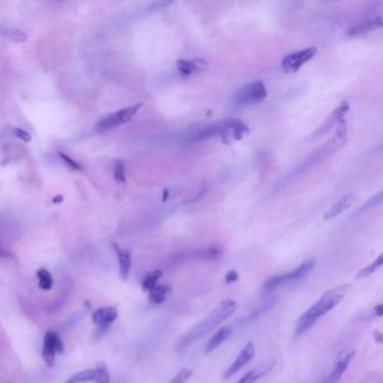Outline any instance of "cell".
<instances>
[{"label":"cell","instance_id":"6da1fadb","mask_svg":"<svg viewBox=\"0 0 383 383\" xmlns=\"http://www.w3.org/2000/svg\"><path fill=\"white\" fill-rule=\"evenodd\" d=\"M236 306V302L231 299L222 300L217 307L208 313L205 318L202 319V322L195 325L190 331L187 332L181 339H179L176 345V351L181 353L184 350H187L191 344L199 341L211 331H214L217 326H220L224 320L235 313Z\"/></svg>","mask_w":383,"mask_h":383},{"label":"cell","instance_id":"7a4b0ae2","mask_svg":"<svg viewBox=\"0 0 383 383\" xmlns=\"http://www.w3.org/2000/svg\"><path fill=\"white\" fill-rule=\"evenodd\" d=\"M350 290H351V286L341 284L326 291L322 298L319 299L316 304H313L306 313H302L298 319V324L295 328V336H300L306 333L309 328L313 327L320 317L325 316L326 313L336 307L337 304H341L343 299L345 298V295L350 293Z\"/></svg>","mask_w":383,"mask_h":383},{"label":"cell","instance_id":"3957f363","mask_svg":"<svg viewBox=\"0 0 383 383\" xmlns=\"http://www.w3.org/2000/svg\"><path fill=\"white\" fill-rule=\"evenodd\" d=\"M266 96H268V92H266L263 82H251L237 91L233 98V104L236 107H247V106L256 105V104L263 101Z\"/></svg>","mask_w":383,"mask_h":383},{"label":"cell","instance_id":"277c9868","mask_svg":"<svg viewBox=\"0 0 383 383\" xmlns=\"http://www.w3.org/2000/svg\"><path fill=\"white\" fill-rule=\"evenodd\" d=\"M142 106H143L142 103L135 104V105L129 106L126 108L115 111L113 114L107 115L106 117L97 123V131L100 133L107 132L109 129H114L118 126L129 123V120L138 114V111H140Z\"/></svg>","mask_w":383,"mask_h":383},{"label":"cell","instance_id":"5b68a950","mask_svg":"<svg viewBox=\"0 0 383 383\" xmlns=\"http://www.w3.org/2000/svg\"><path fill=\"white\" fill-rule=\"evenodd\" d=\"M313 266H315V260H308L300 264L298 268H295L293 271H290V272L275 275L270 280L266 281V284H264V290L270 291V290L279 287L281 284H287V282H291V281L300 280L313 269Z\"/></svg>","mask_w":383,"mask_h":383},{"label":"cell","instance_id":"8992f818","mask_svg":"<svg viewBox=\"0 0 383 383\" xmlns=\"http://www.w3.org/2000/svg\"><path fill=\"white\" fill-rule=\"evenodd\" d=\"M65 352V344L56 331H47L43 339L42 359L47 366H53L56 362V354Z\"/></svg>","mask_w":383,"mask_h":383},{"label":"cell","instance_id":"52a82bcc","mask_svg":"<svg viewBox=\"0 0 383 383\" xmlns=\"http://www.w3.org/2000/svg\"><path fill=\"white\" fill-rule=\"evenodd\" d=\"M250 132L249 126L240 120H227L220 123V136L226 144L240 140Z\"/></svg>","mask_w":383,"mask_h":383},{"label":"cell","instance_id":"ba28073f","mask_svg":"<svg viewBox=\"0 0 383 383\" xmlns=\"http://www.w3.org/2000/svg\"><path fill=\"white\" fill-rule=\"evenodd\" d=\"M316 53L317 47H315L290 53L281 62V67L287 74H295L304 63H307L309 60L313 59Z\"/></svg>","mask_w":383,"mask_h":383},{"label":"cell","instance_id":"9c48e42d","mask_svg":"<svg viewBox=\"0 0 383 383\" xmlns=\"http://www.w3.org/2000/svg\"><path fill=\"white\" fill-rule=\"evenodd\" d=\"M109 383L111 377L109 372L105 366H98L94 368H87L83 371L76 372L71 375L67 380L63 383Z\"/></svg>","mask_w":383,"mask_h":383},{"label":"cell","instance_id":"30bf717a","mask_svg":"<svg viewBox=\"0 0 383 383\" xmlns=\"http://www.w3.org/2000/svg\"><path fill=\"white\" fill-rule=\"evenodd\" d=\"M118 317L117 308L103 307L95 310L92 313V323L97 326V337L103 336L106 332L108 331L111 325Z\"/></svg>","mask_w":383,"mask_h":383},{"label":"cell","instance_id":"8fae6325","mask_svg":"<svg viewBox=\"0 0 383 383\" xmlns=\"http://www.w3.org/2000/svg\"><path fill=\"white\" fill-rule=\"evenodd\" d=\"M380 27H382V18L371 10V12L366 13V16L361 18L360 21L352 25L348 34L350 36L363 35L366 33L377 30Z\"/></svg>","mask_w":383,"mask_h":383},{"label":"cell","instance_id":"7c38bea8","mask_svg":"<svg viewBox=\"0 0 383 383\" xmlns=\"http://www.w3.org/2000/svg\"><path fill=\"white\" fill-rule=\"evenodd\" d=\"M255 355V346L253 343L250 342L246 344L245 348L241 351V353L237 355L234 362L231 363V366L227 368V371L225 372L224 377L229 379V377H233L236 375L237 372L241 371L244 366L250 362V361L254 357Z\"/></svg>","mask_w":383,"mask_h":383},{"label":"cell","instance_id":"4fadbf2b","mask_svg":"<svg viewBox=\"0 0 383 383\" xmlns=\"http://www.w3.org/2000/svg\"><path fill=\"white\" fill-rule=\"evenodd\" d=\"M348 111H350V105H348V101H342V104L332 113L331 116H328L327 120H325L324 124L319 127L318 131L313 134L315 135V138L320 136V135L325 134V133H327L333 126L341 123L343 120V117H344V115H345Z\"/></svg>","mask_w":383,"mask_h":383},{"label":"cell","instance_id":"5bb4252c","mask_svg":"<svg viewBox=\"0 0 383 383\" xmlns=\"http://www.w3.org/2000/svg\"><path fill=\"white\" fill-rule=\"evenodd\" d=\"M179 72L182 76H193V74H202L207 70L208 62L204 59L195 60H178L176 62Z\"/></svg>","mask_w":383,"mask_h":383},{"label":"cell","instance_id":"9a60e30c","mask_svg":"<svg viewBox=\"0 0 383 383\" xmlns=\"http://www.w3.org/2000/svg\"><path fill=\"white\" fill-rule=\"evenodd\" d=\"M355 352H342L339 354L337 357L336 362H335V366H334L333 371H332L331 375L328 377L327 383H336L339 382V379L344 375L346 368H348V364L353 360Z\"/></svg>","mask_w":383,"mask_h":383},{"label":"cell","instance_id":"2e32d148","mask_svg":"<svg viewBox=\"0 0 383 383\" xmlns=\"http://www.w3.org/2000/svg\"><path fill=\"white\" fill-rule=\"evenodd\" d=\"M354 200H355V195H354L353 193H348V195L342 197L339 202H335V204L325 213L324 220H333L335 217L343 214L344 211H348V208L351 207Z\"/></svg>","mask_w":383,"mask_h":383},{"label":"cell","instance_id":"e0dca14e","mask_svg":"<svg viewBox=\"0 0 383 383\" xmlns=\"http://www.w3.org/2000/svg\"><path fill=\"white\" fill-rule=\"evenodd\" d=\"M114 246L116 253H117L120 278L127 280L129 272H131V268H132V254L129 250L122 249L116 244H114Z\"/></svg>","mask_w":383,"mask_h":383},{"label":"cell","instance_id":"ac0fdd59","mask_svg":"<svg viewBox=\"0 0 383 383\" xmlns=\"http://www.w3.org/2000/svg\"><path fill=\"white\" fill-rule=\"evenodd\" d=\"M222 250L220 246H209L205 249L196 250L191 252L189 258L197 260L214 261L218 260L222 256Z\"/></svg>","mask_w":383,"mask_h":383},{"label":"cell","instance_id":"d6986e66","mask_svg":"<svg viewBox=\"0 0 383 383\" xmlns=\"http://www.w3.org/2000/svg\"><path fill=\"white\" fill-rule=\"evenodd\" d=\"M231 335V329L227 326L225 327H222L216 332V333L213 335L209 342L207 343L206 345V354L211 353V352L215 351L220 344L227 341L229 339V336Z\"/></svg>","mask_w":383,"mask_h":383},{"label":"cell","instance_id":"ffe728a7","mask_svg":"<svg viewBox=\"0 0 383 383\" xmlns=\"http://www.w3.org/2000/svg\"><path fill=\"white\" fill-rule=\"evenodd\" d=\"M171 293L169 284H156L149 291V300L152 304H161L167 300V297Z\"/></svg>","mask_w":383,"mask_h":383},{"label":"cell","instance_id":"44dd1931","mask_svg":"<svg viewBox=\"0 0 383 383\" xmlns=\"http://www.w3.org/2000/svg\"><path fill=\"white\" fill-rule=\"evenodd\" d=\"M220 134V123L209 125L206 129L200 131L199 133L195 134L191 140L193 142H202V140H209V138H216Z\"/></svg>","mask_w":383,"mask_h":383},{"label":"cell","instance_id":"7402d4cb","mask_svg":"<svg viewBox=\"0 0 383 383\" xmlns=\"http://www.w3.org/2000/svg\"><path fill=\"white\" fill-rule=\"evenodd\" d=\"M383 266V254L379 255L377 259H375L373 262H372L370 266L363 268L362 270L359 271V273L357 275V280L360 279L368 278L370 275H373V273L377 272V270L380 269L381 266Z\"/></svg>","mask_w":383,"mask_h":383},{"label":"cell","instance_id":"603a6c76","mask_svg":"<svg viewBox=\"0 0 383 383\" xmlns=\"http://www.w3.org/2000/svg\"><path fill=\"white\" fill-rule=\"evenodd\" d=\"M162 275H163V272L160 270H155L152 272L147 273L144 277L143 282H142V288L144 291L149 293V290L154 288L158 284V280L162 278Z\"/></svg>","mask_w":383,"mask_h":383},{"label":"cell","instance_id":"cb8c5ba5","mask_svg":"<svg viewBox=\"0 0 383 383\" xmlns=\"http://www.w3.org/2000/svg\"><path fill=\"white\" fill-rule=\"evenodd\" d=\"M36 277L38 279V287L41 288L42 290L49 291V290L52 289V275H51V273L47 269L42 268V269L38 270V272H36Z\"/></svg>","mask_w":383,"mask_h":383},{"label":"cell","instance_id":"d4e9b609","mask_svg":"<svg viewBox=\"0 0 383 383\" xmlns=\"http://www.w3.org/2000/svg\"><path fill=\"white\" fill-rule=\"evenodd\" d=\"M114 177L117 182L126 181L125 163L122 160L115 162Z\"/></svg>","mask_w":383,"mask_h":383},{"label":"cell","instance_id":"484cf974","mask_svg":"<svg viewBox=\"0 0 383 383\" xmlns=\"http://www.w3.org/2000/svg\"><path fill=\"white\" fill-rule=\"evenodd\" d=\"M193 375V370L191 368H184L173 377L172 380L170 383H186L189 380V377Z\"/></svg>","mask_w":383,"mask_h":383},{"label":"cell","instance_id":"4316f807","mask_svg":"<svg viewBox=\"0 0 383 383\" xmlns=\"http://www.w3.org/2000/svg\"><path fill=\"white\" fill-rule=\"evenodd\" d=\"M5 36L8 38L9 40H13V41L15 42H24L26 40V35H25L23 32L18 30H8L6 34H5Z\"/></svg>","mask_w":383,"mask_h":383},{"label":"cell","instance_id":"83f0119b","mask_svg":"<svg viewBox=\"0 0 383 383\" xmlns=\"http://www.w3.org/2000/svg\"><path fill=\"white\" fill-rule=\"evenodd\" d=\"M381 197H382V193H379L377 197H373L370 202L366 204V205L362 206L360 208V211H357V215L361 214V213H364V211H368L370 208H373L375 206L379 205L381 202Z\"/></svg>","mask_w":383,"mask_h":383},{"label":"cell","instance_id":"f1b7e54d","mask_svg":"<svg viewBox=\"0 0 383 383\" xmlns=\"http://www.w3.org/2000/svg\"><path fill=\"white\" fill-rule=\"evenodd\" d=\"M60 158L63 160V161L65 162V163L69 165V167L71 168V169L74 170H81V165H79V164L76 163L74 160H72V158H70V156H67V154H65V153L59 152Z\"/></svg>","mask_w":383,"mask_h":383},{"label":"cell","instance_id":"f546056e","mask_svg":"<svg viewBox=\"0 0 383 383\" xmlns=\"http://www.w3.org/2000/svg\"><path fill=\"white\" fill-rule=\"evenodd\" d=\"M13 132H14V135H15L16 138L24 140L25 143H28V142H31L30 133H27L26 131H24V129H13Z\"/></svg>","mask_w":383,"mask_h":383},{"label":"cell","instance_id":"4dcf8cb0","mask_svg":"<svg viewBox=\"0 0 383 383\" xmlns=\"http://www.w3.org/2000/svg\"><path fill=\"white\" fill-rule=\"evenodd\" d=\"M237 280H238V273H237V271H235V270H231V271H229V272L226 273V284H234V282H236Z\"/></svg>","mask_w":383,"mask_h":383},{"label":"cell","instance_id":"1f68e13d","mask_svg":"<svg viewBox=\"0 0 383 383\" xmlns=\"http://www.w3.org/2000/svg\"><path fill=\"white\" fill-rule=\"evenodd\" d=\"M375 313L377 317H381L383 315V306L381 304H377L375 307Z\"/></svg>","mask_w":383,"mask_h":383},{"label":"cell","instance_id":"d6a6232c","mask_svg":"<svg viewBox=\"0 0 383 383\" xmlns=\"http://www.w3.org/2000/svg\"><path fill=\"white\" fill-rule=\"evenodd\" d=\"M373 336H375V341H377L379 344L383 342V335L381 332L375 331V333H373Z\"/></svg>","mask_w":383,"mask_h":383},{"label":"cell","instance_id":"836d02e7","mask_svg":"<svg viewBox=\"0 0 383 383\" xmlns=\"http://www.w3.org/2000/svg\"><path fill=\"white\" fill-rule=\"evenodd\" d=\"M168 197H169V190L168 189H164V193H163V202H167Z\"/></svg>","mask_w":383,"mask_h":383},{"label":"cell","instance_id":"e575fe53","mask_svg":"<svg viewBox=\"0 0 383 383\" xmlns=\"http://www.w3.org/2000/svg\"><path fill=\"white\" fill-rule=\"evenodd\" d=\"M62 200H63V198H62L61 196L54 197V199H53V202H61Z\"/></svg>","mask_w":383,"mask_h":383},{"label":"cell","instance_id":"d590c367","mask_svg":"<svg viewBox=\"0 0 383 383\" xmlns=\"http://www.w3.org/2000/svg\"><path fill=\"white\" fill-rule=\"evenodd\" d=\"M3 254V252L0 251V255Z\"/></svg>","mask_w":383,"mask_h":383}]
</instances>
